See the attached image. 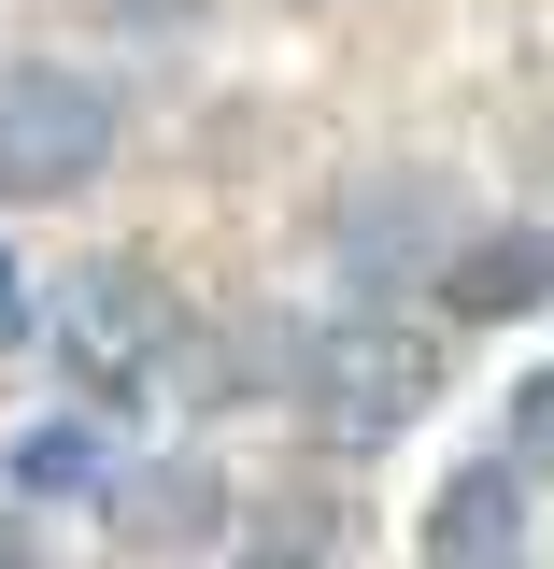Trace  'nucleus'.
<instances>
[{"label":"nucleus","mask_w":554,"mask_h":569,"mask_svg":"<svg viewBox=\"0 0 554 569\" xmlns=\"http://www.w3.org/2000/svg\"><path fill=\"white\" fill-rule=\"evenodd\" d=\"M43 342L71 356V385H100V399H129V385H157L171 356H185V313L157 299V284L129 271V257H100V271L58 284V313H43Z\"/></svg>","instance_id":"obj_3"},{"label":"nucleus","mask_w":554,"mask_h":569,"mask_svg":"<svg viewBox=\"0 0 554 569\" xmlns=\"http://www.w3.org/2000/svg\"><path fill=\"white\" fill-rule=\"evenodd\" d=\"M299 399H313V427L328 441H399V427L441 399V342H426L413 313H342V328H313L299 342Z\"/></svg>","instance_id":"obj_1"},{"label":"nucleus","mask_w":554,"mask_h":569,"mask_svg":"<svg viewBox=\"0 0 554 569\" xmlns=\"http://www.w3.org/2000/svg\"><path fill=\"white\" fill-rule=\"evenodd\" d=\"M114 171V86L58 58L0 71V200H85Z\"/></svg>","instance_id":"obj_2"},{"label":"nucleus","mask_w":554,"mask_h":569,"mask_svg":"<svg viewBox=\"0 0 554 569\" xmlns=\"http://www.w3.org/2000/svg\"><path fill=\"white\" fill-rule=\"evenodd\" d=\"M100 456H85V427H43V441H14V485H85Z\"/></svg>","instance_id":"obj_7"},{"label":"nucleus","mask_w":554,"mask_h":569,"mask_svg":"<svg viewBox=\"0 0 554 569\" xmlns=\"http://www.w3.org/2000/svg\"><path fill=\"white\" fill-rule=\"evenodd\" d=\"M114 527H129V541H157V556H185V541H213V527H228V485H213L200 456H157V470H129V485H114Z\"/></svg>","instance_id":"obj_6"},{"label":"nucleus","mask_w":554,"mask_h":569,"mask_svg":"<svg viewBox=\"0 0 554 569\" xmlns=\"http://www.w3.org/2000/svg\"><path fill=\"white\" fill-rule=\"evenodd\" d=\"M0 342H29V284H14V257H0Z\"/></svg>","instance_id":"obj_9"},{"label":"nucleus","mask_w":554,"mask_h":569,"mask_svg":"<svg viewBox=\"0 0 554 569\" xmlns=\"http://www.w3.org/2000/svg\"><path fill=\"white\" fill-rule=\"evenodd\" d=\"M0 569H43V556H29V541H14V527H0Z\"/></svg>","instance_id":"obj_11"},{"label":"nucleus","mask_w":554,"mask_h":569,"mask_svg":"<svg viewBox=\"0 0 554 569\" xmlns=\"http://www.w3.org/2000/svg\"><path fill=\"white\" fill-rule=\"evenodd\" d=\"M526 556V470H512V456H470V470H455V485H441V512H426V569H512Z\"/></svg>","instance_id":"obj_4"},{"label":"nucleus","mask_w":554,"mask_h":569,"mask_svg":"<svg viewBox=\"0 0 554 569\" xmlns=\"http://www.w3.org/2000/svg\"><path fill=\"white\" fill-rule=\"evenodd\" d=\"M242 569H328V556H299V541H256V556H242Z\"/></svg>","instance_id":"obj_10"},{"label":"nucleus","mask_w":554,"mask_h":569,"mask_svg":"<svg viewBox=\"0 0 554 569\" xmlns=\"http://www.w3.org/2000/svg\"><path fill=\"white\" fill-rule=\"evenodd\" d=\"M441 299H455L470 328H512V313H541V299H554V228H497V242H455V257H441Z\"/></svg>","instance_id":"obj_5"},{"label":"nucleus","mask_w":554,"mask_h":569,"mask_svg":"<svg viewBox=\"0 0 554 569\" xmlns=\"http://www.w3.org/2000/svg\"><path fill=\"white\" fill-rule=\"evenodd\" d=\"M512 470H526V485L554 470V370L526 385V399H512Z\"/></svg>","instance_id":"obj_8"}]
</instances>
